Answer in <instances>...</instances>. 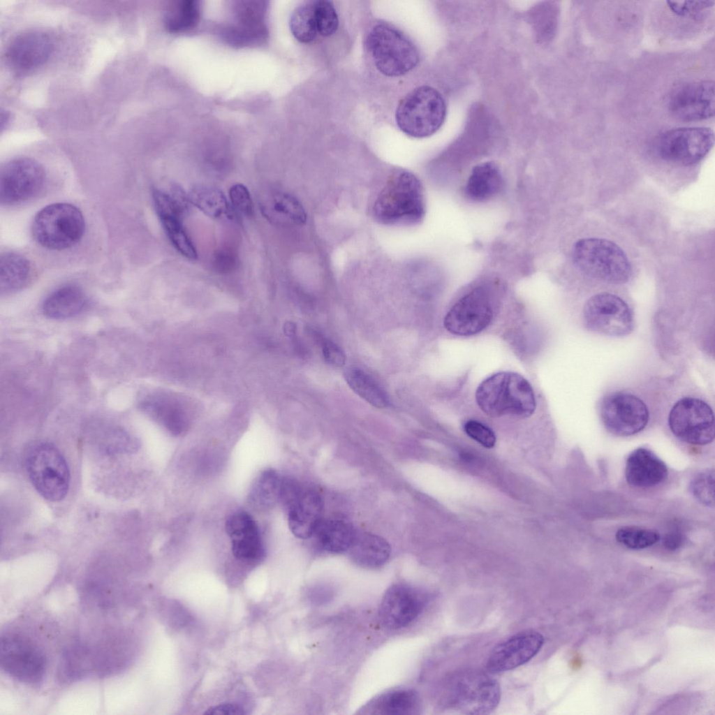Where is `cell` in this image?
Returning <instances> with one entry per match:
<instances>
[{
    "mask_svg": "<svg viewBox=\"0 0 715 715\" xmlns=\"http://www.w3.org/2000/svg\"><path fill=\"white\" fill-rule=\"evenodd\" d=\"M265 1H237L223 28L226 40L235 45H258L268 34Z\"/></svg>",
    "mask_w": 715,
    "mask_h": 715,
    "instance_id": "cell-17",
    "label": "cell"
},
{
    "mask_svg": "<svg viewBox=\"0 0 715 715\" xmlns=\"http://www.w3.org/2000/svg\"><path fill=\"white\" fill-rule=\"evenodd\" d=\"M87 297L78 286L67 285L52 292L43 302V314L52 319H66L80 314L87 305Z\"/></svg>",
    "mask_w": 715,
    "mask_h": 715,
    "instance_id": "cell-26",
    "label": "cell"
},
{
    "mask_svg": "<svg viewBox=\"0 0 715 715\" xmlns=\"http://www.w3.org/2000/svg\"><path fill=\"white\" fill-rule=\"evenodd\" d=\"M285 504L292 533L302 539L312 536L323 519L324 503L321 495L313 489L300 487Z\"/></svg>",
    "mask_w": 715,
    "mask_h": 715,
    "instance_id": "cell-21",
    "label": "cell"
},
{
    "mask_svg": "<svg viewBox=\"0 0 715 715\" xmlns=\"http://www.w3.org/2000/svg\"><path fill=\"white\" fill-rule=\"evenodd\" d=\"M345 376L351 390L367 402L378 408L388 406L386 393L367 374L359 369H351L346 371Z\"/></svg>",
    "mask_w": 715,
    "mask_h": 715,
    "instance_id": "cell-36",
    "label": "cell"
},
{
    "mask_svg": "<svg viewBox=\"0 0 715 715\" xmlns=\"http://www.w3.org/2000/svg\"><path fill=\"white\" fill-rule=\"evenodd\" d=\"M161 222L175 248L184 257L191 260L196 259L197 252L183 228L182 221L168 219Z\"/></svg>",
    "mask_w": 715,
    "mask_h": 715,
    "instance_id": "cell-39",
    "label": "cell"
},
{
    "mask_svg": "<svg viewBox=\"0 0 715 715\" xmlns=\"http://www.w3.org/2000/svg\"><path fill=\"white\" fill-rule=\"evenodd\" d=\"M714 142V131L707 127L686 126L668 130L657 137L655 149L669 162L690 165L700 161Z\"/></svg>",
    "mask_w": 715,
    "mask_h": 715,
    "instance_id": "cell-11",
    "label": "cell"
},
{
    "mask_svg": "<svg viewBox=\"0 0 715 715\" xmlns=\"http://www.w3.org/2000/svg\"><path fill=\"white\" fill-rule=\"evenodd\" d=\"M205 714L242 715L246 714L239 705L233 703L221 704L209 708Z\"/></svg>",
    "mask_w": 715,
    "mask_h": 715,
    "instance_id": "cell-47",
    "label": "cell"
},
{
    "mask_svg": "<svg viewBox=\"0 0 715 715\" xmlns=\"http://www.w3.org/2000/svg\"><path fill=\"white\" fill-rule=\"evenodd\" d=\"M421 710L418 694L412 689L399 688L383 693L364 705L359 714L412 715Z\"/></svg>",
    "mask_w": 715,
    "mask_h": 715,
    "instance_id": "cell-25",
    "label": "cell"
},
{
    "mask_svg": "<svg viewBox=\"0 0 715 715\" xmlns=\"http://www.w3.org/2000/svg\"><path fill=\"white\" fill-rule=\"evenodd\" d=\"M582 316L588 330L607 336L629 334L635 325L629 304L619 295L607 292L590 297L584 304Z\"/></svg>",
    "mask_w": 715,
    "mask_h": 715,
    "instance_id": "cell-10",
    "label": "cell"
},
{
    "mask_svg": "<svg viewBox=\"0 0 715 715\" xmlns=\"http://www.w3.org/2000/svg\"><path fill=\"white\" fill-rule=\"evenodd\" d=\"M84 228V219L78 207L67 202H57L43 207L36 214L31 233L43 247L60 251L76 244Z\"/></svg>",
    "mask_w": 715,
    "mask_h": 715,
    "instance_id": "cell-6",
    "label": "cell"
},
{
    "mask_svg": "<svg viewBox=\"0 0 715 715\" xmlns=\"http://www.w3.org/2000/svg\"><path fill=\"white\" fill-rule=\"evenodd\" d=\"M233 208L246 216L253 215V202L247 188L242 184L233 185L229 190Z\"/></svg>",
    "mask_w": 715,
    "mask_h": 715,
    "instance_id": "cell-42",
    "label": "cell"
},
{
    "mask_svg": "<svg viewBox=\"0 0 715 715\" xmlns=\"http://www.w3.org/2000/svg\"><path fill=\"white\" fill-rule=\"evenodd\" d=\"M202 13L200 2L195 0L172 1L164 15V26L171 34L189 32L198 25Z\"/></svg>",
    "mask_w": 715,
    "mask_h": 715,
    "instance_id": "cell-31",
    "label": "cell"
},
{
    "mask_svg": "<svg viewBox=\"0 0 715 715\" xmlns=\"http://www.w3.org/2000/svg\"><path fill=\"white\" fill-rule=\"evenodd\" d=\"M314 535L323 550L341 553L350 549L357 534L353 526L344 519H323Z\"/></svg>",
    "mask_w": 715,
    "mask_h": 715,
    "instance_id": "cell-29",
    "label": "cell"
},
{
    "mask_svg": "<svg viewBox=\"0 0 715 715\" xmlns=\"http://www.w3.org/2000/svg\"><path fill=\"white\" fill-rule=\"evenodd\" d=\"M188 197L191 203L212 218L236 219L235 210L223 192L215 187L198 185L191 190Z\"/></svg>",
    "mask_w": 715,
    "mask_h": 715,
    "instance_id": "cell-30",
    "label": "cell"
},
{
    "mask_svg": "<svg viewBox=\"0 0 715 715\" xmlns=\"http://www.w3.org/2000/svg\"><path fill=\"white\" fill-rule=\"evenodd\" d=\"M668 425L679 440L705 445L714 438V415L709 404L696 396H684L675 401L668 415Z\"/></svg>",
    "mask_w": 715,
    "mask_h": 715,
    "instance_id": "cell-9",
    "label": "cell"
},
{
    "mask_svg": "<svg viewBox=\"0 0 715 715\" xmlns=\"http://www.w3.org/2000/svg\"><path fill=\"white\" fill-rule=\"evenodd\" d=\"M25 468L33 486L43 498L54 502L65 498L70 485V471L55 445L43 441L31 445L26 455Z\"/></svg>",
    "mask_w": 715,
    "mask_h": 715,
    "instance_id": "cell-7",
    "label": "cell"
},
{
    "mask_svg": "<svg viewBox=\"0 0 715 715\" xmlns=\"http://www.w3.org/2000/svg\"><path fill=\"white\" fill-rule=\"evenodd\" d=\"M573 260L584 274L606 283L627 282L632 274L629 259L615 243L601 238H583L577 241L572 251Z\"/></svg>",
    "mask_w": 715,
    "mask_h": 715,
    "instance_id": "cell-4",
    "label": "cell"
},
{
    "mask_svg": "<svg viewBox=\"0 0 715 715\" xmlns=\"http://www.w3.org/2000/svg\"><path fill=\"white\" fill-rule=\"evenodd\" d=\"M476 402L487 415L499 418L531 416L536 402L530 383L521 375L501 371L485 379L476 392Z\"/></svg>",
    "mask_w": 715,
    "mask_h": 715,
    "instance_id": "cell-3",
    "label": "cell"
},
{
    "mask_svg": "<svg viewBox=\"0 0 715 715\" xmlns=\"http://www.w3.org/2000/svg\"><path fill=\"white\" fill-rule=\"evenodd\" d=\"M544 644L542 634L533 631L517 633L498 644L491 651L486 668L497 674L521 666L533 658Z\"/></svg>",
    "mask_w": 715,
    "mask_h": 715,
    "instance_id": "cell-18",
    "label": "cell"
},
{
    "mask_svg": "<svg viewBox=\"0 0 715 715\" xmlns=\"http://www.w3.org/2000/svg\"><path fill=\"white\" fill-rule=\"evenodd\" d=\"M684 540L682 533L672 531L667 533L663 539L664 546L670 550H675L681 547Z\"/></svg>",
    "mask_w": 715,
    "mask_h": 715,
    "instance_id": "cell-48",
    "label": "cell"
},
{
    "mask_svg": "<svg viewBox=\"0 0 715 715\" xmlns=\"http://www.w3.org/2000/svg\"><path fill=\"white\" fill-rule=\"evenodd\" d=\"M53 50L51 37L38 30L24 31L8 43L5 51L6 61L13 70L31 71L47 61Z\"/></svg>",
    "mask_w": 715,
    "mask_h": 715,
    "instance_id": "cell-20",
    "label": "cell"
},
{
    "mask_svg": "<svg viewBox=\"0 0 715 715\" xmlns=\"http://www.w3.org/2000/svg\"><path fill=\"white\" fill-rule=\"evenodd\" d=\"M259 205L263 216L275 226H296L306 222L307 214L302 204L288 193L277 191L267 193Z\"/></svg>",
    "mask_w": 715,
    "mask_h": 715,
    "instance_id": "cell-24",
    "label": "cell"
},
{
    "mask_svg": "<svg viewBox=\"0 0 715 715\" xmlns=\"http://www.w3.org/2000/svg\"><path fill=\"white\" fill-rule=\"evenodd\" d=\"M236 264V254L228 249H220L214 255L213 266L214 270L219 273L231 272L235 267Z\"/></svg>",
    "mask_w": 715,
    "mask_h": 715,
    "instance_id": "cell-45",
    "label": "cell"
},
{
    "mask_svg": "<svg viewBox=\"0 0 715 715\" xmlns=\"http://www.w3.org/2000/svg\"><path fill=\"white\" fill-rule=\"evenodd\" d=\"M668 7L676 15L679 16H699L706 9H709L714 4V1H667Z\"/></svg>",
    "mask_w": 715,
    "mask_h": 715,
    "instance_id": "cell-44",
    "label": "cell"
},
{
    "mask_svg": "<svg viewBox=\"0 0 715 715\" xmlns=\"http://www.w3.org/2000/svg\"><path fill=\"white\" fill-rule=\"evenodd\" d=\"M0 664L2 670L13 679L35 684L44 676L46 659L44 654L30 640L16 633L1 637Z\"/></svg>",
    "mask_w": 715,
    "mask_h": 715,
    "instance_id": "cell-12",
    "label": "cell"
},
{
    "mask_svg": "<svg viewBox=\"0 0 715 715\" xmlns=\"http://www.w3.org/2000/svg\"><path fill=\"white\" fill-rule=\"evenodd\" d=\"M283 479L273 469L263 471L250 490L249 503L259 510L271 508L281 499Z\"/></svg>",
    "mask_w": 715,
    "mask_h": 715,
    "instance_id": "cell-33",
    "label": "cell"
},
{
    "mask_svg": "<svg viewBox=\"0 0 715 715\" xmlns=\"http://www.w3.org/2000/svg\"><path fill=\"white\" fill-rule=\"evenodd\" d=\"M148 413L159 420L170 432L180 434L186 426L184 413L181 408L169 399L160 396H152L140 404Z\"/></svg>",
    "mask_w": 715,
    "mask_h": 715,
    "instance_id": "cell-34",
    "label": "cell"
},
{
    "mask_svg": "<svg viewBox=\"0 0 715 715\" xmlns=\"http://www.w3.org/2000/svg\"><path fill=\"white\" fill-rule=\"evenodd\" d=\"M374 219L388 226H413L420 223L426 206L422 185L412 172L391 173L377 195L371 209Z\"/></svg>",
    "mask_w": 715,
    "mask_h": 715,
    "instance_id": "cell-1",
    "label": "cell"
},
{
    "mask_svg": "<svg viewBox=\"0 0 715 715\" xmlns=\"http://www.w3.org/2000/svg\"><path fill=\"white\" fill-rule=\"evenodd\" d=\"M466 434L487 448H492L496 443V436L494 432L476 420H469L464 426Z\"/></svg>",
    "mask_w": 715,
    "mask_h": 715,
    "instance_id": "cell-43",
    "label": "cell"
},
{
    "mask_svg": "<svg viewBox=\"0 0 715 715\" xmlns=\"http://www.w3.org/2000/svg\"><path fill=\"white\" fill-rule=\"evenodd\" d=\"M503 185V177L497 165L492 162H485L473 167L466 181L464 193L471 200L484 202L500 193Z\"/></svg>",
    "mask_w": 715,
    "mask_h": 715,
    "instance_id": "cell-27",
    "label": "cell"
},
{
    "mask_svg": "<svg viewBox=\"0 0 715 715\" xmlns=\"http://www.w3.org/2000/svg\"><path fill=\"white\" fill-rule=\"evenodd\" d=\"M599 411L605 427L620 436L639 433L647 426L649 418L645 402L627 391H616L604 397Z\"/></svg>",
    "mask_w": 715,
    "mask_h": 715,
    "instance_id": "cell-13",
    "label": "cell"
},
{
    "mask_svg": "<svg viewBox=\"0 0 715 715\" xmlns=\"http://www.w3.org/2000/svg\"><path fill=\"white\" fill-rule=\"evenodd\" d=\"M446 113L442 94L432 87L423 85L413 89L400 101L395 119L405 134L423 138L434 134L441 127Z\"/></svg>",
    "mask_w": 715,
    "mask_h": 715,
    "instance_id": "cell-5",
    "label": "cell"
},
{
    "mask_svg": "<svg viewBox=\"0 0 715 715\" xmlns=\"http://www.w3.org/2000/svg\"><path fill=\"white\" fill-rule=\"evenodd\" d=\"M315 15L318 34L330 36L337 30L339 19L332 2L327 0H314Z\"/></svg>",
    "mask_w": 715,
    "mask_h": 715,
    "instance_id": "cell-40",
    "label": "cell"
},
{
    "mask_svg": "<svg viewBox=\"0 0 715 715\" xmlns=\"http://www.w3.org/2000/svg\"><path fill=\"white\" fill-rule=\"evenodd\" d=\"M617 540L633 550H641L650 547L660 540V535L655 531L635 526L620 528L616 533Z\"/></svg>",
    "mask_w": 715,
    "mask_h": 715,
    "instance_id": "cell-38",
    "label": "cell"
},
{
    "mask_svg": "<svg viewBox=\"0 0 715 715\" xmlns=\"http://www.w3.org/2000/svg\"><path fill=\"white\" fill-rule=\"evenodd\" d=\"M31 273L29 261L24 256L13 251L1 253L0 257L1 293L9 294L21 289Z\"/></svg>",
    "mask_w": 715,
    "mask_h": 715,
    "instance_id": "cell-32",
    "label": "cell"
},
{
    "mask_svg": "<svg viewBox=\"0 0 715 715\" xmlns=\"http://www.w3.org/2000/svg\"><path fill=\"white\" fill-rule=\"evenodd\" d=\"M323 356L329 364L341 367L345 364L346 355L341 348L334 342L325 340L322 345Z\"/></svg>",
    "mask_w": 715,
    "mask_h": 715,
    "instance_id": "cell-46",
    "label": "cell"
},
{
    "mask_svg": "<svg viewBox=\"0 0 715 715\" xmlns=\"http://www.w3.org/2000/svg\"><path fill=\"white\" fill-rule=\"evenodd\" d=\"M714 471L707 470L694 477L691 482L690 489L693 496L702 504L714 506Z\"/></svg>",
    "mask_w": 715,
    "mask_h": 715,
    "instance_id": "cell-41",
    "label": "cell"
},
{
    "mask_svg": "<svg viewBox=\"0 0 715 715\" xmlns=\"http://www.w3.org/2000/svg\"><path fill=\"white\" fill-rule=\"evenodd\" d=\"M366 42L376 68L388 77L403 75L414 68L419 61V53L414 44L388 24L375 25Z\"/></svg>",
    "mask_w": 715,
    "mask_h": 715,
    "instance_id": "cell-8",
    "label": "cell"
},
{
    "mask_svg": "<svg viewBox=\"0 0 715 715\" xmlns=\"http://www.w3.org/2000/svg\"><path fill=\"white\" fill-rule=\"evenodd\" d=\"M45 172L36 161L22 157L7 162L0 172V201L11 205L29 200L40 192Z\"/></svg>",
    "mask_w": 715,
    "mask_h": 715,
    "instance_id": "cell-14",
    "label": "cell"
},
{
    "mask_svg": "<svg viewBox=\"0 0 715 715\" xmlns=\"http://www.w3.org/2000/svg\"><path fill=\"white\" fill-rule=\"evenodd\" d=\"M425 605L423 595L406 584H395L385 592L379 606L383 624L390 629L406 626L420 614Z\"/></svg>",
    "mask_w": 715,
    "mask_h": 715,
    "instance_id": "cell-19",
    "label": "cell"
},
{
    "mask_svg": "<svg viewBox=\"0 0 715 715\" xmlns=\"http://www.w3.org/2000/svg\"><path fill=\"white\" fill-rule=\"evenodd\" d=\"M439 704L448 712L463 714H487L494 710L501 700L498 681L477 670L456 672L443 682Z\"/></svg>",
    "mask_w": 715,
    "mask_h": 715,
    "instance_id": "cell-2",
    "label": "cell"
},
{
    "mask_svg": "<svg viewBox=\"0 0 715 715\" xmlns=\"http://www.w3.org/2000/svg\"><path fill=\"white\" fill-rule=\"evenodd\" d=\"M493 318L491 297L486 288L480 286L460 298L443 320L445 329L459 336H470L485 329Z\"/></svg>",
    "mask_w": 715,
    "mask_h": 715,
    "instance_id": "cell-15",
    "label": "cell"
},
{
    "mask_svg": "<svg viewBox=\"0 0 715 715\" xmlns=\"http://www.w3.org/2000/svg\"><path fill=\"white\" fill-rule=\"evenodd\" d=\"M348 550L352 560L356 564L367 568H378L384 565L391 553V547L388 541L371 533L356 535Z\"/></svg>",
    "mask_w": 715,
    "mask_h": 715,
    "instance_id": "cell-28",
    "label": "cell"
},
{
    "mask_svg": "<svg viewBox=\"0 0 715 715\" xmlns=\"http://www.w3.org/2000/svg\"><path fill=\"white\" fill-rule=\"evenodd\" d=\"M671 115L683 121L707 119L714 114V83L711 80L681 84L668 97Z\"/></svg>",
    "mask_w": 715,
    "mask_h": 715,
    "instance_id": "cell-16",
    "label": "cell"
},
{
    "mask_svg": "<svg viewBox=\"0 0 715 715\" xmlns=\"http://www.w3.org/2000/svg\"><path fill=\"white\" fill-rule=\"evenodd\" d=\"M152 197L160 221H182L190 202L188 196L177 185H173L168 191L155 189Z\"/></svg>",
    "mask_w": 715,
    "mask_h": 715,
    "instance_id": "cell-35",
    "label": "cell"
},
{
    "mask_svg": "<svg viewBox=\"0 0 715 715\" xmlns=\"http://www.w3.org/2000/svg\"><path fill=\"white\" fill-rule=\"evenodd\" d=\"M233 555L244 561H254L264 556V547L258 527L253 517L245 512L235 513L226 522Z\"/></svg>",
    "mask_w": 715,
    "mask_h": 715,
    "instance_id": "cell-22",
    "label": "cell"
},
{
    "mask_svg": "<svg viewBox=\"0 0 715 715\" xmlns=\"http://www.w3.org/2000/svg\"><path fill=\"white\" fill-rule=\"evenodd\" d=\"M290 29L300 42L308 43L317 36V25L314 1H307L298 6L290 18Z\"/></svg>",
    "mask_w": 715,
    "mask_h": 715,
    "instance_id": "cell-37",
    "label": "cell"
},
{
    "mask_svg": "<svg viewBox=\"0 0 715 715\" xmlns=\"http://www.w3.org/2000/svg\"><path fill=\"white\" fill-rule=\"evenodd\" d=\"M625 474L630 485L637 487H651L666 479L668 469L652 451L640 448L628 455Z\"/></svg>",
    "mask_w": 715,
    "mask_h": 715,
    "instance_id": "cell-23",
    "label": "cell"
}]
</instances>
